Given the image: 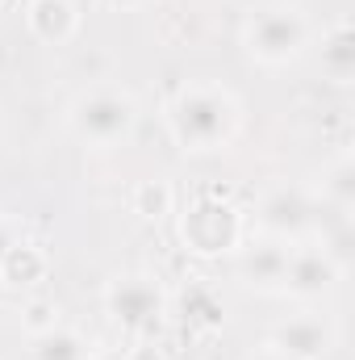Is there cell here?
I'll list each match as a JSON object with an SVG mask.
<instances>
[{
    "instance_id": "6da1fadb",
    "label": "cell",
    "mask_w": 355,
    "mask_h": 360,
    "mask_svg": "<svg viewBox=\"0 0 355 360\" xmlns=\"http://www.w3.org/2000/svg\"><path fill=\"white\" fill-rule=\"evenodd\" d=\"M168 134L176 139L180 151L188 155H213V151H226L243 126V109L239 101L217 84H188L180 89L168 109Z\"/></svg>"
},
{
    "instance_id": "5bb4252c",
    "label": "cell",
    "mask_w": 355,
    "mask_h": 360,
    "mask_svg": "<svg viewBox=\"0 0 355 360\" xmlns=\"http://www.w3.org/2000/svg\"><path fill=\"white\" fill-rule=\"evenodd\" d=\"M322 201L347 218V210L355 205V164H351V155H339V160L322 172Z\"/></svg>"
},
{
    "instance_id": "30bf717a",
    "label": "cell",
    "mask_w": 355,
    "mask_h": 360,
    "mask_svg": "<svg viewBox=\"0 0 355 360\" xmlns=\"http://www.w3.org/2000/svg\"><path fill=\"white\" fill-rule=\"evenodd\" d=\"M25 25L38 42L46 46H67L80 30V8L72 0H29L25 4Z\"/></svg>"
},
{
    "instance_id": "e0dca14e",
    "label": "cell",
    "mask_w": 355,
    "mask_h": 360,
    "mask_svg": "<svg viewBox=\"0 0 355 360\" xmlns=\"http://www.w3.org/2000/svg\"><path fill=\"white\" fill-rule=\"evenodd\" d=\"M17 243V231H13V222L8 218H0V260L8 256V248Z\"/></svg>"
},
{
    "instance_id": "7a4b0ae2",
    "label": "cell",
    "mask_w": 355,
    "mask_h": 360,
    "mask_svg": "<svg viewBox=\"0 0 355 360\" xmlns=\"http://www.w3.org/2000/svg\"><path fill=\"white\" fill-rule=\"evenodd\" d=\"M67 126L80 143L88 147H117L134 134L138 126V105L130 92L117 89H96L84 92L72 109H67Z\"/></svg>"
},
{
    "instance_id": "52a82bcc",
    "label": "cell",
    "mask_w": 355,
    "mask_h": 360,
    "mask_svg": "<svg viewBox=\"0 0 355 360\" xmlns=\"http://www.w3.org/2000/svg\"><path fill=\"white\" fill-rule=\"evenodd\" d=\"M343 276L339 256L322 243V248H305V243H293L288 248V264H284V285L280 293L297 297V302H318L326 297Z\"/></svg>"
},
{
    "instance_id": "ffe728a7",
    "label": "cell",
    "mask_w": 355,
    "mask_h": 360,
    "mask_svg": "<svg viewBox=\"0 0 355 360\" xmlns=\"http://www.w3.org/2000/svg\"><path fill=\"white\" fill-rule=\"evenodd\" d=\"M92 360H130V356H92Z\"/></svg>"
},
{
    "instance_id": "7c38bea8",
    "label": "cell",
    "mask_w": 355,
    "mask_h": 360,
    "mask_svg": "<svg viewBox=\"0 0 355 360\" xmlns=\"http://www.w3.org/2000/svg\"><path fill=\"white\" fill-rule=\"evenodd\" d=\"M46 272H51L46 252H42L38 243H29V239H17V243L8 248V256L0 260V285H8V289H29V285L46 281Z\"/></svg>"
},
{
    "instance_id": "277c9868",
    "label": "cell",
    "mask_w": 355,
    "mask_h": 360,
    "mask_svg": "<svg viewBox=\"0 0 355 360\" xmlns=\"http://www.w3.org/2000/svg\"><path fill=\"white\" fill-rule=\"evenodd\" d=\"M105 310H109V319H113L126 335L147 340V335H155V331L163 327V319H168V293H163V285H159L155 276L130 272V276H117V281L105 289Z\"/></svg>"
},
{
    "instance_id": "8992f818",
    "label": "cell",
    "mask_w": 355,
    "mask_h": 360,
    "mask_svg": "<svg viewBox=\"0 0 355 360\" xmlns=\"http://www.w3.org/2000/svg\"><path fill=\"white\" fill-rule=\"evenodd\" d=\"M255 226L264 231V239H280V243H305V235L318 226V201L305 188H272L260 210H255Z\"/></svg>"
},
{
    "instance_id": "8fae6325",
    "label": "cell",
    "mask_w": 355,
    "mask_h": 360,
    "mask_svg": "<svg viewBox=\"0 0 355 360\" xmlns=\"http://www.w3.org/2000/svg\"><path fill=\"white\" fill-rule=\"evenodd\" d=\"M322 76L335 84H351L355 80V30L351 21H335L322 34Z\"/></svg>"
},
{
    "instance_id": "3957f363",
    "label": "cell",
    "mask_w": 355,
    "mask_h": 360,
    "mask_svg": "<svg viewBox=\"0 0 355 360\" xmlns=\"http://www.w3.org/2000/svg\"><path fill=\"white\" fill-rule=\"evenodd\" d=\"M243 46L255 63L264 68H284L293 63L305 46H309V21L301 8H288V4H272L260 8L251 21H247V34H243Z\"/></svg>"
},
{
    "instance_id": "d6986e66",
    "label": "cell",
    "mask_w": 355,
    "mask_h": 360,
    "mask_svg": "<svg viewBox=\"0 0 355 360\" xmlns=\"http://www.w3.org/2000/svg\"><path fill=\"white\" fill-rule=\"evenodd\" d=\"M251 360H288V356H280V352H272V348H264L260 356H251Z\"/></svg>"
},
{
    "instance_id": "9a60e30c",
    "label": "cell",
    "mask_w": 355,
    "mask_h": 360,
    "mask_svg": "<svg viewBox=\"0 0 355 360\" xmlns=\"http://www.w3.org/2000/svg\"><path fill=\"white\" fill-rule=\"evenodd\" d=\"M184 319L192 327H201V331L222 327V302H217V293L209 285H188L184 289Z\"/></svg>"
},
{
    "instance_id": "9c48e42d",
    "label": "cell",
    "mask_w": 355,
    "mask_h": 360,
    "mask_svg": "<svg viewBox=\"0 0 355 360\" xmlns=\"http://www.w3.org/2000/svg\"><path fill=\"white\" fill-rule=\"evenodd\" d=\"M288 248L293 243H280V239H260V243L243 248L239 252V264H234L239 281L247 289H255V293H280L284 264H288Z\"/></svg>"
},
{
    "instance_id": "5b68a950",
    "label": "cell",
    "mask_w": 355,
    "mask_h": 360,
    "mask_svg": "<svg viewBox=\"0 0 355 360\" xmlns=\"http://www.w3.org/2000/svg\"><path fill=\"white\" fill-rule=\"evenodd\" d=\"M180 239L192 256H226L243 243V214L234 201L222 197H196L180 214Z\"/></svg>"
},
{
    "instance_id": "4fadbf2b",
    "label": "cell",
    "mask_w": 355,
    "mask_h": 360,
    "mask_svg": "<svg viewBox=\"0 0 355 360\" xmlns=\"http://www.w3.org/2000/svg\"><path fill=\"white\" fill-rule=\"evenodd\" d=\"M29 360H92V348L72 327H46V331H34Z\"/></svg>"
},
{
    "instance_id": "ba28073f",
    "label": "cell",
    "mask_w": 355,
    "mask_h": 360,
    "mask_svg": "<svg viewBox=\"0 0 355 360\" xmlns=\"http://www.w3.org/2000/svg\"><path fill=\"white\" fill-rule=\"evenodd\" d=\"M335 344H339V331L322 314H293L267 340L272 352H280V356H288V360H326Z\"/></svg>"
},
{
    "instance_id": "2e32d148",
    "label": "cell",
    "mask_w": 355,
    "mask_h": 360,
    "mask_svg": "<svg viewBox=\"0 0 355 360\" xmlns=\"http://www.w3.org/2000/svg\"><path fill=\"white\" fill-rule=\"evenodd\" d=\"M134 214L147 222H159L163 214H172V188L163 180H142L134 188Z\"/></svg>"
},
{
    "instance_id": "ac0fdd59",
    "label": "cell",
    "mask_w": 355,
    "mask_h": 360,
    "mask_svg": "<svg viewBox=\"0 0 355 360\" xmlns=\"http://www.w3.org/2000/svg\"><path fill=\"white\" fill-rule=\"evenodd\" d=\"M100 4H109V8H121V13H126V8H138V4H147V0H100Z\"/></svg>"
}]
</instances>
